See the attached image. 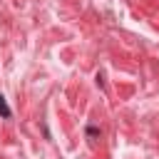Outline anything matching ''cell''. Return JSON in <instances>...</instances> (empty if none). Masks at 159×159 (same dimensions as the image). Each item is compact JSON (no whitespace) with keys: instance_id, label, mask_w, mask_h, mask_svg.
I'll list each match as a JSON object with an SVG mask.
<instances>
[{"instance_id":"obj_1","label":"cell","mask_w":159,"mask_h":159,"mask_svg":"<svg viewBox=\"0 0 159 159\" xmlns=\"http://www.w3.org/2000/svg\"><path fill=\"white\" fill-rule=\"evenodd\" d=\"M0 114H2L5 119H10V114H12L10 107H7V102H5V97H0Z\"/></svg>"}]
</instances>
